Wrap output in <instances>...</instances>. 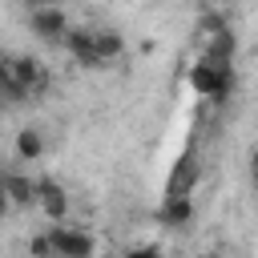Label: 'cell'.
I'll return each mask as SVG.
<instances>
[{"instance_id":"obj_1","label":"cell","mask_w":258,"mask_h":258,"mask_svg":"<svg viewBox=\"0 0 258 258\" xmlns=\"http://www.w3.org/2000/svg\"><path fill=\"white\" fill-rule=\"evenodd\" d=\"M0 81L20 85V89L36 101V97H44V89H48V69H44V60H36V56H28V52H8V56L0 60Z\"/></svg>"},{"instance_id":"obj_2","label":"cell","mask_w":258,"mask_h":258,"mask_svg":"<svg viewBox=\"0 0 258 258\" xmlns=\"http://www.w3.org/2000/svg\"><path fill=\"white\" fill-rule=\"evenodd\" d=\"M48 238H52L56 258H93V254H101L97 234H89L85 226H73V222H52Z\"/></svg>"},{"instance_id":"obj_3","label":"cell","mask_w":258,"mask_h":258,"mask_svg":"<svg viewBox=\"0 0 258 258\" xmlns=\"http://www.w3.org/2000/svg\"><path fill=\"white\" fill-rule=\"evenodd\" d=\"M189 85H194V93H202V97H226V93H230V60H210V56H202V60L189 69Z\"/></svg>"},{"instance_id":"obj_4","label":"cell","mask_w":258,"mask_h":258,"mask_svg":"<svg viewBox=\"0 0 258 258\" xmlns=\"http://www.w3.org/2000/svg\"><path fill=\"white\" fill-rule=\"evenodd\" d=\"M28 28L40 40H64V32L73 28V20H69V12L60 4H32L28 8Z\"/></svg>"},{"instance_id":"obj_5","label":"cell","mask_w":258,"mask_h":258,"mask_svg":"<svg viewBox=\"0 0 258 258\" xmlns=\"http://www.w3.org/2000/svg\"><path fill=\"white\" fill-rule=\"evenodd\" d=\"M69 210H73V198L60 181L52 177H40V194H36V214L44 222H69Z\"/></svg>"},{"instance_id":"obj_6","label":"cell","mask_w":258,"mask_h":258,"mask_svg":"<svg viewBox=\"0 0 258 258\" xmlns=\"http://www.w3.org/2000/svg\"><path fill=\"white\" fill-rule=\"evenodd\" d=\"M36 194H40V177L8 169L4 173V206L12 210H36Z\"/></svg>"},{"instance_id":"obj_7","label":"cell","mask_w":258,"mask_h":258,"mask_svg":"<svg viewBox=\"0 0 258 258\" xmlns=\"http://www.w3.org/2000/svg\"><path fill=\"white\" fill-rule=\"evenodd\" d=\"M64 52L81 64V69H101L105 64V56L97 52V40H93V28H81V24H73L69 32H64Z\"/></svg>"},{"instance_id":"obj_8","label":"cell","mask_w":258,"mask_h":258,"mask_svg":"<svg viewBox=\"0 0 258 258\" xmlns=\"http://www.w3.org/2000/svg\"><path fill=\"white\" fill-rule=\"evenodd\" d=\"M157 218H161V226H169V230H185V226L194 222V198H189V194H169V198L161 202Z\"/></svg>"},{"instance_id":"obj_9","label":"cell","mask_w":258,"mask_h":258,"mask_svg":"<svg viewBox=\"0 0 258 258\" xmlns=\"http://www.w3.org/2000/svg\"><path fill=\"white\" fill-rule=\"evenodd\" d=\"M12 153H16V161H40V157L48 153V141H44V129H36V125H24V129H16V141H12Z\"/></svg>"},{"instance_id":"obj_10","label":"cell","mask_w":258,"mask_h":258,"mask_svg":"<svg viewBox=\"0 0 258 258\" xmlns=\"http://www.w3.org/2000/svg\"><path fill=\"white\" fill-rule=\"evenodd\" d=\"M93 40H97V52L105 56V64H113V60L125 56V36L117 28H93Z\"/></svg>"},{"instance_id":"obj_11","label":"cell","mask_w":258,"mask_h":258,"mask_svg":"<svg viewBox=\"0 0 258 258\" xmlns=\"http://www.w3.org/2000/svg\"><path fill=\"white\" fill-rule=\"evenodd\" d=\"M28 254H32V258H56V250H52V238H48V230H44V234H32V238H28Z\"/></svg>"},{"instance_id":"obj_12","label":"cell","mask_w":258,"mask_h":258,"mask_svg":"<svg viewBox=\"0 0 258 258\" xmlns=\"http://www.w3.org/2000/svg\"><path fill=\"white\" fill-rule=\"evenodd\" d=\"M250 181H254V185H258V145H254V149H250Z\"/></svg>"},{"instance_id":"obj_13","label":"cell","mask_w":258,"mask_h":258,"mask_svg":"<svg viewBox=\"0 0 258 258\" xmlns=\"http://www.w3.org/2000/svg\"><path fill=\"white\" fill-rule=\"evenodd\" d=\"M206 4H210V8H222V4H230V0H206Z\"/></svg>"},{"instance_id":"obj_14","label":"cell","mask_w":258,"mask_h":258,"mask_svg":"<svg viewBox=\"0 0 258 258\" xmlns=\"http://www.w3.org/2000/svg\"><path fill=\"white\" fill-rule=\"evenodd\" d=\"M28 4H60V0H28Z\"/></svg>"}]
</instances>
